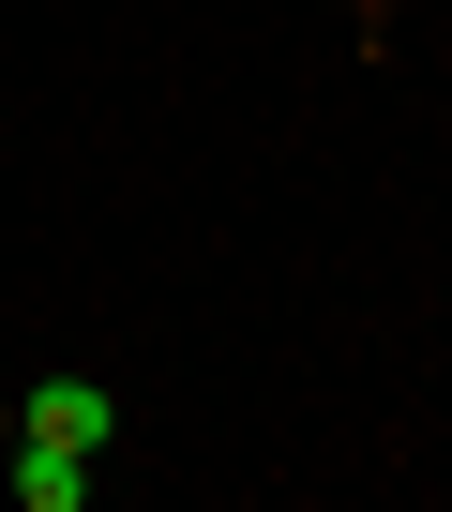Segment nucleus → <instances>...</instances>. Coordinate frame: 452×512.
I'll list each match as a JSON object with an SVG mask.
<instances>
[{
    "instance_id": "f257e3e1",
    "label": "nucleus",
    "mask_w": 452,
    "mask_h": 512,
    "mask_svg": "<svg viewBox=\"0 0 452 512\" xmlns=\"http://www.w3.org/2000/svg\"><path fill=\"white\" fill-rule=\"evenodd\" d=\"M106 422H121V407H106V377H31V422H16V437H61V452H106Z\"/></svg>"
},
{
    "instance_id": "f03ea898",
    "label": "nucleus",
    "mask_w": 452,
    "mask_h": 512,
    "mask_svg": "<svg viewBox=\"0 0 452 512\" xmlns=\"http://www.w3.org/2000/svg\"><path fill=\"white\" fill-rule=\"evenodd\" d=\"M91 497V452H61V437H16V512H76Z\"/></svg>"
}]
</instances>
